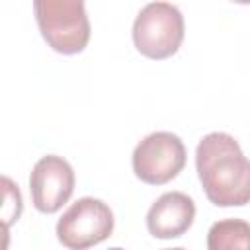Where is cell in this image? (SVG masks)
I'll list each match as a JSON object with an SVG mask.
<instances>
[{"label":"cell","mask_w":250,"mask_h":250,"mask_svg":"<svg viewBox=\"0 0 250 250\" xmlns=\"http://www.w3.org/2000/svg\"><path fill=\"white\" fill-rule=\"evenodd\" d=\"M195 168L213 205L240 207L250 203V160L232 135L223 131L205 135L195 148Z\"/></svg>","instance_id":"6da1fadb"},{"label":"cell","mask_w":250,"mask_h":250,"mask_svg":"<svg viewBox=\"0 0 250 250\" xmlns=\"http://www.w3.org/2000/svg\"><path fill=\"white\" fill-rule=\"evenodd\" d=\"M35 20L47 45L62 55H76L90 41V20L80 0H35Z\"/></svg>","instance_id":"7a4b0ae2"},{"label":"cell","mask_w":250,"mask_h":250,"mask_svg":"<svg viewBox=\"0 0 250 250\" xmlns=\"http://www.w3.org/2000/svg\"><path fill=\"white\" fill-rule=\"evenodd\" d=\"M184 41V16L168 2L146 4L133 21V43L148 59L172 57Z\"/></svg>","instance_id":"3957f363"},{"label":"cell","mask_w":250,"mask_h":250,"mask_svg":"<svg viewBox=\"0 0 250 250\" xmlns=\"http://www.w3.org/2000/svg\"><path fill=\"white\" fill-rule=\"evenodd\" d=\"M113 213L96 197H80L57 223V238L68 250H88L113 232Z\"/></svg>","instance_id":"277c9868"},{"label":"cell","mask_w":250,"mask_h":250,"mask_svg":"<svg viewBox=\"0 0 250 250\" xmlns=\"http://www.w3.org/2000/svg\"><path fill=\"white\" fill-rule=\"evenodd\" d=\"M131 160L133 172L141 182L162 186L184 170L186 146L178 135L170 131H154L135 146Z\"/></svg>","instance_id":"5b68a950"},{"label":"cell","mask_w":250,"mask_h":250,"mask_svg":"<svg viewBox=\"0 0 250 250\" xmlns=\"http://www.w3.org/2000/svg\"><path fill=\"white\" fill-rule=\"evenodd\" d=\"M74 170L62 156L47 154L39 158L29 176L33 207L41 213L59 211L74 191Z\"/></svg>","instance_id":"8992f818"},{"label":"cell","mask_w":250,"mask_h":250,"mask_svg":"<svg viewBox=\"0 0 250 250\" xmlns=\"http://www.w3.org/2000/svg\"><path fill=\"white\" fill-rule=\"evenodd\" d=\"M195 219V203L182 191L162 193L146 213V229L154 238H178Z\"/></svg>","instance_id":"52a82bcc"},{"label":"cell","mask_w":250,"mask_h":250,"mask_svg":"<svg viewBox=\"0 0 250 250\" xmlns=\"http://www.w3.org/2000/svg\"><path fill=\"white\" fill-rule=\"evenodd\" d=\"M207 250H250V223L221 219L207 232Z\"/></svg>","instance_id":"ba28073f"},{"label":"cell","mask_w":250,"mask_h":250,"mask_svg":"<svg viewBox=\"0 0 250 250\" xmlns=\"http://www.w3.org/2000/svg\"><path fill=\"white\" fill-rule=\"evenodd\" d=\"M2 184H4V195H6V205H4V219H6V227L21 213V195H20V189L18 186L12 184L10 178H2Z\"/></svg>","instance_id":"9c48e42d"},{"label":"cell","mask_w":250,"mask_h":250,"mask_svg":"<svg viewBox=\"0 0 250 250\" xmlns=\"http://www.w3.org/2000/svg\"><path fill=\"white\" fill-rule=\"evenodd\" d=\"M162 250H186V248H162Z\"/></svg>","instance_id":"30bf717a"},{"label":"cell","mask_w":250,"mask_h":250,"mask_svg":"<svg viewBox=\"0 0 250 250\" xmlns=\"http://www.w3.org/2000/svg\"><path fill=\"white\" fill-rule=\"evenodd\" d=\"M109 250H123V248H117V246H115V248H109Z\"/></svg>","instance_id":"8fae6325"}]
</instances>
